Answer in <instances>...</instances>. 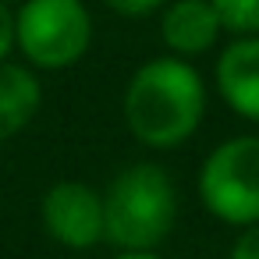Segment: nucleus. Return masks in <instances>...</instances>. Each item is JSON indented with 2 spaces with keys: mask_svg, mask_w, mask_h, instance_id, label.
I'll use <instances>...</instances> for the list:
<instances>
[{
  "mask_svg": "<svg viewBox=\"0 0 259 259\" xmlns=\"http://www.w3.org/2000/svg\"><path fill=\"white\" fill-rule=\"evenodd\" d=\"M39 82L29 68L0 61V142L18 135L39 110Z\"/></svg>",
  "mask_w": 259,
  "mask_h": 259,
  "instance_id": "obj_8",
  "label": "nucleus"
},
{
  "mask_svg": "<svg viewBox=\"0 0 259 259\" xmlns=\"http://www.w3.org/2000/svg\"><path fill=\"white\" fill-rule=\"evenodd\" d=\"M15 47V15L8 11V4L0 0V61H4Z\"/></svg>",
  "mask_w": 259,
  "mask_h": 259,
  "instance_id": "obj_12",
  "label": "nucleus"
},
{
  "mask_svg": "<svg viewBox=\"0 0 259 259\" xmlns=\"http://www.w3.org/2000/svg\"><path fill=\"white\" fill-rule=\"evenodd\" d=\"M107 4L124 18H142V15H153L163 0H107Z\"/></svg>",
  "mask_w": 259,
  "mask_h": 259,
  "instance_id": "obj_10",
  "label": "nucleus"
},
{
  "mask_svg": "<svg viewBox=\"0 0 259 259\" xmlns=\"http://www.w3.org/2000/svg\"><path fill=\"white\" fill-rule=\"evenodd\" d=\"M178 217V192L163 167L135 163L114 178L103 199V234L124 252L156 248Z\"/></svg>",
  "mask_w": 259,
  "mask_h": 259,
  "instance_id": "obj_2",
  "label": "nucleus"
},
{
  "mask_svg": "<svg viewBox=\"0 0 259 259\" xmlns=\"http://www.w3.org/2000/svg\"><path fill=\"white\" fill-rule=\"evenodd\" d=\"M47 231L68 248H89L103 238V199L82 181H61L43 199Z\"/></svg>",
  "mask_w": 259,
  "mask_h": 259,
  "instance_id": "obj_5",
  "label": "nucleus"
},
{
  "mask_svg": "<svg viewBox=\"0 0 259 259\" xmlns=\"http://www.w3.org/2000/svg\"><path fill=\"white\" fill-rule=\"evenodd\" d=\"M217 89L234 114H241L248 121H259V32L234 39L220 54Z\"/></svg>",
  "mask_w": 259,
  "mask_h": 259,
  "instance_id": "obj_6",
  "label": "nucleus"
},
{
  "mask_svg": "<svg viewBox=\"0 0 259 259\" xmlns=\"http://www.w3.org/2000/svg\"><path fill=\"white\" fill-rule=\"evenodd\" d=\"M117 259H160V255H153V248H139V252H124Z\"/></svg>",
  "mask_w": 259,
  "mask_h": 259,
  "instance_id": "obj_13",
  "label": "nucleus"
},
{
  "mask_svg": "<svg viewBox=\"0 0 259 259\" xmlns=\"http://www.w3.org/2000/svg\"><path fill=\"white\" fill-rule=\"evenodd\" d=\"M231 259H259V224H248V231L234 241Z\"/></svg>",
  "mask_w": 259,
  "mask_h": 259,
  "instance_id": "obj_11",
  "label": "nucleus"
},
{
  "mask_svg": "<svg viewBox=\"0 0 259 259\" xmlns=\"http://www.w3.org/2000/svg\"><path fill=\"white\" fill-rule=\"evenodd\" d=\"M199 195L224 224H259V135L220 142L199 170Z\"/></svg>",
  "mask_w": 259,
  "mask_h": 259,
  "instance_id": "obj_3",
  "label": "nucleus"
},
{
  "mask_svg": "<svg viewBox=\"0 0 259 259\" xmlns=\"http://www.w3.org/2000/svg\"><path fill=\"white\" fill-rule=\"evenodd\" d=\"M220 15V25L238 32V36H255L259 32V0H209Z\"/></svg>",
  "mask_w": 259,
  "mask_h": 259,
  "instance_id": "obj_9",
  "label": "nucleus"
},
{
  "mask_svg": "<svg viewBox=\"0 0 259 259\" xmlns=\"http://www.w3.org/2000/svg\"><path fill=\"white\" fill-rule=\"evenodd\" d=\"M206 114V85L181 57L146 61L124 93V117L139 142L170 149L185 142Z\"/></svg>",
  "mask_w": 259,
  "mask_h": 259,
  "instance_id": "obj_1",
  "label": "nucleus"
},
{
  "mask_svg": "<svg viewBox=\"0 0 259 259\" xmlns=\"http://www.w3.org/2000/svg\"><path fill=\"white\" fill-rule=\"evenodd\" d=\"M220 15L209 0H174V4L163 11L160 32L163 43L178 54V57H195L206 54L217 36H220Z\"/></svg>",
  "mask_w": 259,
  "mask_h": 259,
  "instance_id": "obj_7",
  "label": "nucleus"
},
{
  "mask_svg": "<svg viewBox=\"0 0 259 259\" xmlns=\"http://www.w3.org/2000/svg\"><path fill=\"white\" fill-rule=\"evenodd\" d=\"M93 39V18L82 0H25L15 15V43L36 68L75 64Z\"/></svg>",
  "mask_w": 259,
  "mask_h": 259,
  "instance_id": "obj_4",
  "label": "nucleus"
}]
</instances>
